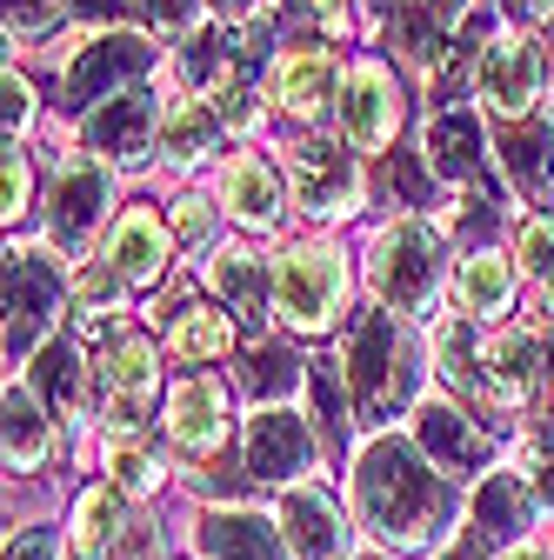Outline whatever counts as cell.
I'll list each match as a JSON object with an SVG mask.
<instances>
[{
	"label": "cell",
	"mask_w": 554,
	"mask_h": 560,
	"mask_svg": "<svg viewBox=\"0 0 554 560\" xmlns=\"http://www.w3.org/2000/svg\"><path fill=\"white\" fill-rule=\"evenodd\" d=\"M161 434L174 454L187 460H207V454H221L228 434H234V387L215 374V368H187L168 400H161Z\"/></svg>",
	"instance_id": "cell-10"
},
{
	"label": "cell",
	"mask_w": 554,
	"mask_h": 560,
	"mask_svg": "<svg viewBox=\"0 0 554 560\" xmlns=\"http://www.w3.org/2000/svg\"><path fill=\"white\" fill-rule=\"evenodd\" d=\"M341 374H348L355 428L388 434V420H401V407L414 400V381H422V354H414V334L401 327V314L388 307L361 314L348 347H341Z\"/></svg>",
	"instance_id": "cell-2"
},
{
	"label": "cell",
	"mask_w": 554,
	"mask_h": 560,
	"mask_svg": "<svg viewBox=\"0 0 554 560\" xmlns=\"http://www.w3.org/2000/svg\"><path fill=\"white\" fill-rule=\"evenodd\" d=\"M207 288H215L241 320L274 314V267H261V254H247V247H221L207 260Z\"/></svg>",
	"instance_id": "cell-26"
},
{
	"label": "cell",
	"mask_w": 554,
	"mask_h": 560,
	"mask_svg": "<svg viewBox=\"0 0 554 560\" xmlns=\"http://www.w3.org/2000/svg\"><path fill=\"white\" fill-rule=\"evenodd\" d=\"M341 307H348V267H341L334 247L301 241L274 260V314H281V327L327 334L341 320Z\"/></svg>",
	"instance_id": "cell-8"
},
{
	"label": "cell",
	"mask_w": 554,
	"mask_h": 560,
	"mask_svg": "<svg viewBox=\"0 0 554 560\" xmlns=\"http://www.w3.org/2000/svg\"><path fill=\"white\" fill-rule=\"evenodd\" d=\"M515 288H521V267H515V254H501V247H474V254H461V267H454V307H461V320L501 327V314L515 307Z\"/></svg>",
	"instance_id": "cell-20"
},
{
	"label": "cell",
	"mask_w": 554,
	"mask_h": 560,
	"mask_svg": "<svg viewBox=\"0 0 554 560\" xmlns=\"http://www.w3.org/2000/svg\"><path fill=\"white\" fill-rule=\"evenodd\" d=\"M0 441H8V474H41L54 460V413L41 407V394L27 381H8V400H0Z\"/></svg>",
	"instance_id": "cell-22"
},
{
	"label": "cell",
	"mask_w": 554,
	"mask_h": 560,
	"mask_svg": "<svg viewBox=\"0 0 554 560\" xmlns=\"http://www.w3.org/2000/svg\"><path fill=\"white\" fill-rule=\"evenodd\" d=\"M422 154H428V167L441 174V180H474L481 174V120L474 114H461V107H441L435 120H428V140H422Z\"/></svg>",
	"instance_id": "cell-29"
},
{
	"label": "cell",
	"mask_w": 554,
	"mask_h": 560,
	"mask_svg": "<svg viewBox=\"0 0 554 560\" xmlns=\"http://www.w3.org/2000/svg\"><path fill=\"white\" fill-rule=\"evenodd\" d=\"M348 560H394V553H381V547H368V553H348Z\"/></svg>",
	"instance_id": "cell-45"
},
{
	"label": "cell",
	"mask_w": 554,
	"mask_h": 560,
	"mask_svg": "<svg viewBox=\"0 0 554 560\" xmlns=\"http://www.w3.org/2000/svg\"><path fill=\"white\" fill-rule=\"evenodd\" d=\"M74 301V280H60V260L47 247H8V368H27L54 314Z\"/></svg>",
	"instance_id": "cell-7"
},
{
	"label": "cell",
	"mask_w": 554,
	"mask_h": 560,
	"mask_svg": "<svg viewBox=\"0 0 554 560\" xmlns=\"http://www.w3.org/2000/svg\"><path fill=\"white\" fill-rule=\"evenodd\" d=\"M67 0H8V34H41L60 21Z\"/></svg>",
	"instance_id": "cell-39"
},
{
	"label": "cell",
	"mask_w": 554,
	"mask_h": 560,
	"mask_svg": "<svg viewBox=\"0 0 554 560\" xmlns=\"http://www.w3.org/2000/svg\"><path fill=\"white\" fill-rule=\"evenodd\" d=\"M0 94H8V107H0V120H8V148H14V133H27V120H34V88L8 67V81H0Z\"/></svg>",
	"instance_id": "cell-37"
},
{
	"label": "cell",
	"mask_w": 554,
	"mask_h": 560,
	"mask_svg": "<svg viewBox=\"0 0 554 560\" xmlns=\"http://www.w3.org/2000/svg\"><path fill=\"white\" fill-rule=\"evenodd\" d=\"M521 8H528V14H534L541 27H554V0H521Z\"/></svg>",
	"instance_id": "cell-44"
},
{
	"label": "cell",
	"mask_w": 554,
	"mask_h": 560,
	"mask_svg": "<svg viewBox=\"0 0 554 560\" xmlns=\"http://www.w3.org/2000/svg\"><path fill=\"white\" fill-rule=\"evenodd\" d=\"M515 267H521V273H534V280H547V273H554V221H547V214L521 221V234H515Z\"/></svg>",
	"instance_id": "cell-35"
},
{
	"label": "cell",
	"mask_w": 554,
	"mask_h": 560,
	"mask_svg": "<svg viewBox=\"0 0 554 560\" xmlns=\"http://www.w3.org/2000/svg\"><path fill=\"white\" fill-rule=\"evenodd\" d=\"M168 228H174L181 247H200L207 234H215V200H207V194H181V200L168 207Z\"/></svg>",
	"instance_id": "cell-36"
},
{
	"label": "cell",
	"mask_w": 554,
	"mask_h": 560,
	"mask_svg": "<svg viewBox=\"0 0 554 560\" xmlns=\"http://www.w3.org/2000/svg\"><path fill=\"white\" fill-rule=\"evenodd\" d=\"M0 214H8V228L34 214V161L21 148H8V161H0Z\"/></svg>",
	"instance_id": "cell-34"
},
{
	"label": "cell",
	"mask_w": 554,
	"mask_h": 560,
	"mask_svg": "<svg viewBox=\"0 0 554 560\" xmlns=\"http://www.w3.org/2000/svg\"><path fill=\"white\" fill-rule=\"evenodd\" d=\"M308 14L327 27V34H348L355 27V14H348V0H308Z\"/></svg>",
	"instance_id": "cell-42"
},
{
	"label": "cell",
	"mask_w": 554,
	"mask_h": 560,
	"mask_svg": "<svg viewBox=\"0 0 554 560\" xmlns=\"http://www.w3.org/2000/svg\"><path fill=\"white\" fill-rule=\"evenodd\" d=\"M148 14H154L161 27H194V21H200V0H148Z\"/></svg>",
	"instance_id": "cell-40"
},
{
	"label": "cell",
	"mask_w": 554,
	"mask_h": 560,
	"mask_svg": "<svg viewBox=\"0 0 554 560\" xmlns=\"http://www.w3.org/2000/svg\"><path fill=\"white\" fill-rule=\"evenodd\" d=\"M8 560H60V534H54V527H41V521H34V527H21V534L8 527Z\"/></svg>",
	"instance_id": "cell-38"
},
{
	"label": "cell",
	"mask_w": 554,
	"mask_h": 560,
	"mask_svg": "<svg viewBox=\"0 0 554 560\" xmlns=\"http://www.w3.org/2000/svg\"><path fill=\"white\" fill-rule=\"evenodd\" d=\"M334 88H348V74H341V54H334V47H281V54H274V67H267V81H261L267 107H274V114H288V120H314V114H327Z\"/></svg>",
	"instance_id": "cell-14"
},
{
	"label": "cell",
	"mask_w": 554,
	"mask_h": 560,
	"mask_svg": "<svg viewBox=\"0 0 554 560\" xmlns=\"http://www.w3.org/2000/svg\"><path fill=\"white\" fill-rule=\"evenodd\" d=\"M221 214L241 221L247 234H267L281 221V174H274L261 154H234L221 167Z\"/></svg>",
	"instance_id": "cell-25"
},
{
	"label": "cell",
	"mask_w": 554,
	"mask_h": 560,
	"mask_svg": "<svg viewBox=\"0 0 554 560\" xmlns=\"http://www.w3.org/2000/svg\"><path fill=\"white\" fill-rule=\"evenodd\" d=\"M308 374H314V361L308 354H295L288 340H254L247 354H241V374H234V387L254 400V407H288L301 387H308Z\"/></svg>",
	"instance_id": "cell-24"
},
{
	"label": "cell",
	"mask_w": 554,
	"mask_h": 560,
	"mask_svg": "<svg viewBox=\"0 0 554 560\" xmlns=\"http://www.w3.org/2000/svg\"><path fill=\"white\" fill-rule=\"evenodd\" d=\"M120 307H127V280H114L107 267H81V273H74V314H81L88 327L114 320Z\"/></svg>",
	"instance_id": "cell-33"
},
{
	"label": "cell",
	"mask_w": 554,
	"mask_h": 560,
	"mask_svg": "<svg viewBox=\"0 0 554 560\" xmlns=\"http://www.w3.org/2000/svg\"><path fill=\"white\" fill-rule=\"evenodd\" d=\"M215 140H221V107H215V101L187 94V101L168 107V127H161V154H168V167H200L207 154H215Z\"/></svg>",
	"instance_id": "cell-31"
},
{
	"label": "cell",
	"mask_w": 554,
	"mask_h": 560,
	"mask_svg": "<svg viewBox=\"0 0 554 560\" xmlns=\"http://www.w3.org/2000/svg\"><path fill=\"white\" fill-rule=\"evenodd\" d=\"M321 434L308 428V413L295 407H254L247 428H241V474L254 487H301L314 467H321Z\"/></svg>",
	"instance_id": "cell-9"
},
{
	"label": "cell",
	"mask_w": 554,
	"mask_h": 560,
	"mask_svg": "<svg viewBox=\"0 0 554 560\" xmlns=\"http://www.w3.org/2000/svg\"><path fill=\"white\" fill-rule=\"evenodd\" d=\"M94 368H81V347L67 340V334H54L41 354H34V374H27V387L41 394V407L54 413V420H74L81 413V381H88Z\"/></svg>",
	"instance_id": "cell-27"
},
{
	"label": "cell",
	"mask_w": 554,
	"mask_h": 560,
	"mask_svg": "<svg viewBox=\"0 0 554 560\" xmlns=\"http://www.w3.org/2000/svg\"><path fill=\"white\" fill-rule=\"evenodd\" d=\"M174 260V228L154 214V207H120V221L101 241V267L127 288H154Z\"/></svg>",
	"instance_id": "cell-17"
},
{
	"label": "cell",
	"mask_w": 554,
	"mask_h": 560,
	"mask_svg": "<svg viewBox=\"0 0 554 560\" xmlns=\"http://www.w3.org/2000/svg\"><path fill=\"white\" fill-rule=\"evenodd\" d=\"M107 221V167L94 154H67L60 174H54V200H47V234L54 247H67V260H74Z\"/></svg>",
	"instance_id": "cell-13"
},
{
	"label": "cell",
	"mask_w": 554,
	"mask_h": 560,
	"mask_svg": "<svg viewBox=\"0 0 554 560\" xmlns=\"http://www.w3.org/2000/svg\"><path fill=\"white\" fill-rule=\"evenodd\" d=\"M234 347H241V334H234V320H228L221 307H181V314L168 320V354H174L181 368L228 361Z\"/></svg>",
	"instance_id": "cell-30"
},
{
	"label": "cell",
	"mask_w": 554,
	"mask_h": 560,
	"mask_svg": "<svg viewBox=\"0 0 554 560\" xmlns=\"http://www.w3.org/2000/svg\"><path fill=\"white\" fill-rule=\"evenodd\" d=\"M394 133H401V81L381 60H361L341 88V140L361 154H388Z\"/></svg>",
	"instance_id": "cell-16"
},
{
	"label": "cell",
	"mask_w": 554,
	"mask_h": 560,
	"mask_svg": "<svg viewBox=\"0 0 554 560\" xmlns=\"http://www.w3.org/2000/svg\"><path fill=\"white\" fill-rule=\"evenodd\" d=\"M215 14H221V27H241L261 14V0H215Z\"/></svg>",
	"instance_id": "cell-43"
},
{
	"label": "cell",
	"mask_w": 554,
	"mask_h": 560,
	"mask_svg": "<svg viewBox=\"0 0 554 560\" xmlns=\"http://www.w3.org/2000/svg\"><path fill=\"white\" fill-rule=\"evenodd\" d=\"M348 514L394 560H441L468 521V494L414 447V434H368L348 467Z\"/></svg>",
	"instance_id": "cell-1"
},
{
	"label": "cell",
	"mask_w": 554,
	"mask_h": 560,
	"mask_svg": "<svg viewBox=\"0 0 554 560\" xmlns=\"http://www.w3.org/2000/svg\"><path fill=\"white\" fill-rule=\"evenodd\" d=\"M481 107H488L501 127L508 120H528L534 94H541V54L528 34L515 27H488V47H481Z\"/></svg>",
	"instance_id": "cell-12"
},
{
	"label": "cell",
	"mask_w": 554,
	"mask_h": 560,
	"mask_svg": "<svg viewBox=\"0 0 554 560\" xmlns=\"http://www.w3.org/2000/svg\"><path fill=\"white\" fill-rule=\"evenodd\" d=\"M508 467L528 480V494L541 501V514H554V420H528L508 447Z\"/></svg>",
	"instance_id": "cell-32"
},
{
	"label": "cell",
	"mask_w": 554,
	"mask_h": 560,
	"mask_svg": "<svg viewBox=\"0 0 554 560\" xmlns=\"http://www.w3.org/2000/svg\"><path fill=\"white\" fill-rule=\"evenodd\" d=\"M528 327L554 334V273H547V280H534V301H528Z\"/></svg>",
	"instance_id": "cell-41"
},
{
	"label": "cell",
	"mask_w": 554,
	"mask_h": 560,
	"mask_svg": "<svg viewBox=\"0 0 554 560\" xmlns=\"http://www.w3.org/2000/svg\"><path fill=\"white\" fill-rule=\"evenodd\" d=\"M154 67L148 34L134 27H101V34H74L60 54V107L67 114H94L114 94H127V81H141Z\"/></svg>",
	"instance_id": "cell-4"
},
{
	"label": "cell",
	"mask_w": 554,
	"mask_h": 560,
	"mask_svg": "<svg viewBox=\"0 0 554 560\" xmlns=\"http://www.w3.org/2000/svg\"><path fill=\"white\" fill-rule=\"evenodd\" d=\"M288 194L308 221H348L361 207V174L355 154L327 148V140H295L288 148Z\"/></svg>",
	"instance_id": "cell-11"
},
{
	"label": "cell",
	"mask_w": 554,
	"mask_h": 560,
	"mask_svg": "<svg viewBox=\"0 0 554 560\" xmlns=\"http://www.w3.org/2000/svg\"><path fill=\"white\" fill-rule=\"evenodd\" d=\"M501 167L528 207H554V120H508L501 127Z\"/></svg>",
	"instance_id": "cell-23"
},
{
	"label": "cell",
	"mask_w": 554,
	"mask_h": 560,
	"mask_svg": "<svg viewBox=\"0 0 554 560\" xmlns=\"http://www.w3.org/2000/svg\"><path fill=\"white\" fill-rule=\"evenodd\" d=\"M274 521H281V540H288L295 560H348L355 553L348 514H341L334 494H327V487H314V480L288 487V494L274 501Z\"/></svg>",
	"instance_id": "cell-15"
},
{
	"label": "cell",
	"mask_w": 554,
	"mask_h": 560,
	"mask_svg": "<svg viewBox=\"0 0 554 560\" xmlns=\"http://www.w3.org/2000/svg\"><path fill=\"white\" fill-rule=\"evenodd\" d=\"M161 394V347L148 334H107V347L94 354V420L101 434H141V420L154 413Z\"/></svg>",
	"instance_id": "cell-5"
},
{
	"label": "cell",
	"mask_w": 554,
	"mask_h": 560,
	"mask_svg": "<svg viewBox=\"0 0 554 560\" xmlns=\"http://www.w3.org/2000/svg\"><path fill=\"white\" fill-rule=\"evenodd\" d=\"M101 474L120 487L127 501H148L168 487V460L148 434H101Z\"/></svg>",
	"instance_id": "cell-28"
},
{
	"label": "cell",
	"mask_w": 554,
	"mask_h": 560,
	"mask_svg": "<svg viewBox=\"0 0 554 560\" xmlns=\"http://www.w3.org/2000/svg\"><path fill=\"white\" fill-rule=\"evenodd\" d=\"M194 560H295V553L281 540V521L261 508H200Z\"/></svg>",
	"instance_id": "cell-19"
},
{
	"label": "cell",
	"mask_w": 554,
	"mask_h": 560,
	"mask_svg": "<svg viewBox=\"0 0 554 560\" xmlns=\"http://www.w3.org/2000/svg\"><path fill=\"white\" fill-rule=\"evenodd\" d=\"M161 127H168V120H161L154 94L127 88V94H114L107 107H94V114H88L81 140H88L101 161H114V167H141V161L154 154V133H161Z\"/></svg>",
	"instance_id": "cell-18"
},
{
	"label": "cell",
	"mask_w": 554,
	"mask_h": 560,
	"mask_svg": "<svg viewBox=\"0 0 554 560\" xmlns=\"http://www.w3.org/2000/svg\"><path fill=\"white\" fill-rule=\"evenodd\" d=\"M414 447H422L454 487L461 480H488L495 474V454H501V434H495V420L488 413H474L468 400L454 394H428L422 407H414Z\"/></svg>",
	"instance_id": "cell-6"
},
{
	"label": "cell",
	"mask_w": 554,
	"mask_h": 560,
	"mask_svg": "<svg viewBox=\"0 0 554 560\" xmlns=\"http://www.w3.org/2000/svg\"><path fill=\"white\" fill-rule=\"evenodd\" d=\"M134 501L120 494L114 480H101V487H81V501H74V514H67V553L74 560H114L120 553V540H127V514Z\"/></svg>",
	"instance_id": "cell-21"
},
{
	"label": "cell",
	"mask_w": 554,
	"mask_h": 560,
	"mask_svg": "<svg viewBox=\"0 0 554 560\" xmlns=\"http://www.w3.org/2000/svg\"><path fill=\"white\" fill-rule=\"evenodd\" d=\"M541 547H547V560H554V534H541Z\"/></svg>",
	"instance_id": "cell-46"
},
{
	"label": "cell",
	"mask_w": 554,
	"mask_h": 560,
	"mask_svg": "<svg viewBox=\"0 0 554 560\" xmlns=\"http://www.w3.org/2000/svg\"><path fill=\"white\" fill-rule=\"evenodd\" d=\"M448 247L441 228L422 214H401L368 241V288L388 314H435L441 307V280H448Z\"/></svg>",
	"instance_id": "cell-3"
}]
</instances>
